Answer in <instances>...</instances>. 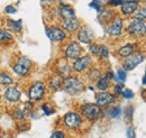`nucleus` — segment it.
<instances>
[{
    "label": "nucleus",
    "instance_id": "f257e3e1",
    "mask_svg": "<svg viewBox=\"0 0 146 138\" xmlns=\"http://www.w3.org/2000/svg\"><path fill=\"white\" fill-rule=\"evenodd\" d=\"M63 90L70 96H79L83 90V83L75 76H66L62 82Z\"/></svg>",
    "mask_w": 146,
    "mask_h": 138
},
{
    "label": "nucleus",
    "instance_id": "f03ea898",
    "mask_svg": "<svg viewBox=\"0 0 146 138\" xmlns=\"http://www.w3.org/2000/svg\"><path fill=\"white\" fill-rule=\"evenodd\" d=\"M82 115L91 121H96L97 119H99L100 115H101V110L100 107H98L97 104H84L81 109Z\"/></svg>",
    "mask_w": 146,
    "mask_h": 138
},
{
    "label": "nucleus",
    "instance_id": "7ed1b4c3",
    "mask_svg": "<svg viewBox=\"0 0 146 138\" xmlns=\"http://www.w3.org/2000/svg\"><path fill=\"white\" fill-rule=\"evenodd\" d=\"M32 64H33V62L29 58H27V57H20L18 60V62L13 66V71L17 75H19V76H25L28 73V71L31 69Z\"/></svg>",
    "mask_w": 146,
    "mask_h": 138
},
{
    "label": "nucleus",
    "instance_id": "20e7f679",
    "mask_svg": "<svg viewBox=\"0 0 146 138\" xmlns=\"http://www.w3.org/2000/svg\"><path fill=\"white\" fill-rule=\"evenodd\" d=\"M45 84L43 82H35L28 90V97L33 101H38L44 97Z\"/></svg>",
    "mask_w": 146,
    "mask_h": 138
},
{
    "label": "nucleus",
    "instance_id": "39448f33",
    "mask_svg": "<svg viewBox=\"0 0 146 138\" xmlns=\"http://www.w3.org/2000/svg\"><path fill=\"white\" fill-rule=\"evenodd\" d=\"M145 31H146V24L144 20L135 19L128 26L129 34L134 35V36H143V35L145 34Z\"/></svg>",
    "mask_w": 146,
    "mask_h": 138
},
{
    "label": "nucleus",
    "instance_id": "423d86ee",
    "mask_svg": "<svg viewBox=\"0 0 146 138\" xmlns=\"http://www.w3.org/2000/svg\"><path fill=\"white\" fill-rule=\"evenodd\" d=\"M144 61V55L142 53H135L128 56V58L124 62V70L125 71H131L138 64H141Z\"/></svg>",
    "mask_w": 146,
    "mask_h": 138
},
{
    "label": "nucleus",
    "instance_id": "0eeeda50",
    "mask_svg": "<svg viewBox=\"0 0 146 138\" xmlns=\"http://www.w3.org/2000/svg\"><path fill=\"white\" fill-rule=\"evenodd\" d=\"M81 123H82L81 116L75 112H69L64 116V125L70 129H75L80 127Z\"/></svg>",
    "mask_w": 146,
    "mask_h": 138
},
{
    "label": "nucleus",
    "instance_id": "6e6552de",
    "mask_svg": "<svg viewBox=\"0 0 146 138\" xmlns=\"http://www.w3.org/2000/svg\"><path fill=\"white\" fill-rule=\"evenodd\" d=\"M65 57L69 58V60H76L80 57L81 53H82V48L81 46L76 43V42H72L70 43L66 47H65Z\"/></svg>",
    "mask_w": 146,
    "mask_h": 138
},
{
    "label": "nucleus",
    "instance_id": "1a4fd4ad",
    "mask_svg": "<svg viewBox=\"0 0 146 138\" xmlns=\"http://www.w3.org/2000/svg\"><path fill=\"white\" fill-rule=\"evenodd\" d=\"M96 101L98 107H109L110 104H112L116 101V98L109 92L104 91L96 96Z\"/></svg>",
    "mask_w": 146,
    "mask_h": 138
},
{
    "label": "nucleus",
    "instance_id": "9d476101",
    "mask_svg": "<svg viewBox=\"0 0 146 138\" xmlns=\"http://www.w3.org/2000/svg\"><path fill=\"white\" fill-rule=\"evenodd\" d=\"M46 35L47 37L52 40V42H62L65 39L66 34L63 29L58 28V27H51L46 29Z\"/></svg>",
    "mask_w": 146,
    "mask_h": 138
},
{
    "label": "nucleus",
    "instance_id": "9b49d317",
    "mask_svg": "<svg viewBox=\"0 0 146 138\" xmlns=\"http://www.w3.org/2000/svg\"><path fill=\"white\" fill-rule=\"evenodd\" d=\"M106 33L110 36H119L123 33V19L117 18L106 28Z\"/></svg>",
    "mask_w": 146,
    "mask_h": 138
},
{
    "label": "nucleus",
    "instance_id": "f8f14e48",
    "mask_svg": "<svg viewBox=\"0 0 146 138\" xmlns=\"http://www.w3.org/2000/svg\"><path fill=\"white\" fill-rule=\"evenodd\" d=\"M93 38H94V34H93L92 29L87 26L82 27L78 34V39L83 44H90L93 40Z\"/></svg>",
    "mask_w": 146,
    "mask_h": 138
},
{
    "label": "nucleus",
    "instance_id": "ddd939ff",
    "mask_svg": "<svg viewBox=\"0 0 146 138\" xmlns=\"http://www.w3.org/2000/svg\"><path fill=\"white\" fill-rule=\"evenodd\" d=\"M90 63H91V57L89 55L79 57L73 63V70L75 72H82V71H84V70L90 65Z\"/></svg>",
    "mask_w": 146,
    "mask_h": 138
},
{
    "label": "nucleus",
    "instance_id": "4468645a",
    "mask_svg": "<svg viewBox=\"0 0 146 138\" xmlns=\"http://www.w3.org/2000/svg\"><path fill=\"white\" fill-rule=\"evenodd\" d=\"M3 96L9 102H17L20 99V92L18 91V89H16L14 86H10V88L6 89Z\"/></svg>",
    "mask_w": 146,
    "mask_h": 138
},
{
    "label": "nucleus",
    "instance_id": "2eb2a0df",
    "mask_svg": "<svg viewBox=\"0 0 146 138\" xmlns=\"http://www.w3.org/2000/svg\"><path fill=\"white\" fill-rule=\"evenodd\" d=\"M62 26L63 28L69 32V33H72V32H75L79 26H80V21L78 18H71V19H64L63 23H62Z\"/></svg>",
    "mask_w": 146,
    "mask_h": 138
},
{
    "label": "nucleus",
    "instance_id": "dca6fc26",
    "mask_svg": "<svg viewBox=\"0 0 146 138\" xmlns=\"http://www.w3.org/2000/svg\"><path fill=\"white\" fill-rule=\"evenodd\" d=\"M89 51L94 54V55H98L99 57H107L109 51H108V47L105 46V45H90L89 46Z\"/></svg>",
    "mask_w": 146,
    "mask_h": 138
},
{
    "label": "nucleus",
    "instance_id": "f3484780",
    "mask_svg": "<svg viewBox=\"0 0 146 138\" xmlns=\"http://www.w3.org/2000/svg\"><path fill=\"white\" fill-rule=\"evenodd\" d=\"M60 16L64 19H71V18H75V14H74V10H73L71 7L69 6H65V5H62L60 7Z\"/></svg>",
    "mask_w": 146,
    "mask_h": 138
},
{
    "label": "nucleus",
    "instance_id": "a211bd4d",
    "mask_svg": "<svg viewBox=\"0 0 146 138\" xmlns=\"http://www.w3.org/2000/svg\"><path fill=\"white\" fill-rule=\"evenodd\" d=\"M123 6H121V11H123V14L124 15H131L133 13H135L136 10H137V8H138V3L137 2H124V3H121Z\"/></svg>",
    "mask_w": 146,
    "mask_h": 138
},
{
    "label": "nucleus",
    "instance_id": "6ab92c4d",
    "mask_svg": "<svg viewBox=\"0 0 146 138\" xmlns=\"http://www.w3.org/2000/svg\"><path fill=\"white\" fill-rule=\"evenodd\" d=\"M134 48H135V45H133V44L124 45L123 47H120V48L118 50V54H119V56H121V57H128L129 55L133 54Z\"/></svg>",
    "mask_w": 146,
    "mask_h": 138
},
{
    "label": "nucleus",
    "instance_id": "aec40b11",
    "mask_svg": "<svg viewBox=\"0 0 146 138\" xmlns=\"http://www.w3.org/2000/svg\"><path fill=\"white\" fill-rule=\"evenodd\" d=\"M109 86H110L109 80L106 76H101V78L98 79V81H97V89L98 90H100L101 92H104V91L108 90Z\"/></svg>",
    "mask_w": 146,
    "mask_h": 138
},
{
    "label": "nucleus",
    "instance_id": "412c9836",
    "mask_svg": "<svg viewBox=\"0 0 146 138\" xmlns=\"http://www.w3.org/2000/svg\"><path fill=\"white\" fill-rule=\"evenodd\" d=\"M115 17V13L112 11V10H109V9H105V11L104 13H101L100 15H99V20L101 21V23H108L109 20H111L112 18Z\"/></svg>",
    "mask_w": 146,
    "mask_h": 138
},
{
    "label": "nucleus",
    "instance_id": "4be33fe9",
    "mask_svg": "<svg viewBox=\"0 0 146 138\" xmlns=\"http://www.w3.org/2000/svg\"><path fill=\"white\" fill-rule=\"evenodd\" d=\"M13 42V36L10 33L0 29V44H7Z\"/></svg>",
    "mask_w": 146,
    "mask_h": 138
},
{
    "label": "nucleus",
    "instance_id": "5701e85b",
    "mask_svg": "<svg viewBox=\"0 0 146 138\" xmlns=\"http://www.w3.org/2000/svg\"><path fill=\"white\" fill-rule=\"evenodd\" d=\"M48 84H50V88H51L53 91H57V90H60L61 84H62V83H61V79H60V76H58V75L53 76V78L50 80Z\"/></svg>",
    "mask_w": 146,
    "mask_h": 138
},
{
    "label": "nucleus",
    "instance_id": "b1692460",
    "mask_svg": "<svg viewBox=\"0 0 146 138\" xmlns=\"http://www.w3.org/2000/svg\"><path fill=\"white\" fill-rule=\"evenodd\" d=\"M13 78L7 73H0V86H10L13 84Z\"/></svg>",
    "mask_w": 146,
    "mask_h": 138
},
{
    "label": "nucleus",
    "instance_id": "393cba45",
    "mask_svg": "<svg viewBox=\"0 0 146 138\" xmlns=\"http://www.w3.org/2000/svg\"><path fill=\"white\" fill-rule=\"evenodd\" d=\"M88 78H89V80L92 81V82L98 81V79L100 78V72H99V70H97V69L89 70V72H88Z\"/></svg>",
    "mask_w": 146,
    "mask_h": 138
},
{
    "label": "nucleus",
    "instance_id": "a878e982",
    "mask_svg": "<svg viewBox=\"0 0 146 138\" xmlns=\"http://www.w3.org/2000/svg\"><path fill=\"white\" fill-rule=\"evenodd\" d=\"M9 26L11 28V31L16 32V33H19L21 31V20H9Z\"/></svg>",
    "mask_w": 146,
    "mask_h": 138
},
{
    "label": "nucleus",
    "instance_id": "bb28decb",
    "mask_svg": "<svg viewBox=\"0 0 146 138\" xmlns=\"http://www.w3.org/2000/svg\"><path fill=\"white\" fill-rule=\"evenodd\" d=\"M146 17V10L145 7H142L141 9L137 10V13L135 14V19H139V20H144Z\"/></svg>",
    "mask_w": 146,
    "mask_h": 138
},
{
    "label": "nucleus",
    "instance_id": "cd10ccee",
    "mask_svg": "<svg viewBox=\"0 0 146 138\" xmlns=\"http://www.w3.org/2000/svg\"><path fill=\"white\" fill-rule=\"evenodd\" d=\"M117 74H118V79L121 81V82H125L126 81V71L124 69H119L117 71Z\"/></svg>",
    "mask_w": 146,
    "mask_h": 138
},
{
    "label": "nucleus",
    "instance_id": "c85d7f7f",
    "mask_svg": "<svg viewBox=\"0 0 146 138\" xmlns=\"http://www.w3.org/2000/svg\"><path fill=\"white\" fill-rule=\"evenodd\" d=\"M120 112H121L120 107H116V108H112V109H111V113H110V116L113 117V118H117V117L120 116Z\"/></svg>",
    "mask_w": 146,
    "mask_h": 138
},
{
    "label": "nucleus",
    "instance_id": "c756f323",
    "mask_svg": "<svg viewBox=\"0 0 146 138\" xmlns=\"http://www.w3.org/2000/svg\"><path fill=\"white\" fill-rule=\"evenodd\" d=\"M121 96H123L124 98H126V99H130V98L134 97V92H133L131 90H123Z\"/></svg>",
    "mask_w": 146,
    "mask_h": 138
},
{
    "label": "nucleus",
    "instance_id": "7c9ffc66",
    "mask_svg": "<svg viewBox=\"0 0 146 138\" xmlns=\"http://www.w3.org/2000/svg\"><path fill=\"white\" fill-rule=\"evenodd\" d=\"M51 138H66V137H65L64 133H62V131L57 130V131H54V133L51 135Z\"/></svg>",
    "mask_w": 146,
    "mask_h": 138
},
{
    "label": "nucleus",
    "instance_id": "2f4dec72",
    "mask_svg": "<svg viewBox=\"0 0 146 138\" xmlns=\"http://www.w3.org/2000/svg\"><path fill=\"white\" fill-rule=\"evenodd\" d=\"M5 11L7 13V14H10V15H13V14H16V8L14 7V6H7L6 7V9H5Z\"/></svg>",
    "mask_w": 146,
    "mask_h": 138
},
{
    "label": "nucleus",
    "instance_id": "473e14b6",
    "mask_svg": "<svg viewBox=\"0 0 146 138\" xmlns=\"http://www.w3.org/2000/svg\"><path fill=\"white\" fill-rule=\"evenodd\" d=\"M42 110L45 112V115H47V116H50V115H52L53 113V110L52 109H50L48 107H47V104H44V105H42Z\"/></svg>",
    "mask_w": 146,
    "mask_h": 138
},
{
    "label": "nucleus",
    "instance_id": "72a5a7b5",
    "mask_svg": "<svg viewBox=\"0 0 146 138\" xmlns=\"http://www.w3.org/2000/svg\"><path fill=\"white\" fill-rule=\"evenodd\" d=\"M136 135H135V130L133 127H129L127 129V138H135Z\"/></svg>",
    "mask_w": 146,
    "mask_h": 138
},
{
    "label": "nucleus",
    "instance_id": "f704fd0d",
    "mask_svg": "<svg viewBox=\"0 0 146 138\" xmlns=\"http://www.w3.org/2000/svg\"><path fill=\"white\" fill-rule=\"evenodd\" d=\"M123 89H124V86H123V84H117V86H115V93H116L117 96H120L121 92H123Z\"/></svg>",
    "mask_w": 146,
    "mask_h": 138
},
{
    "label": "nucleus",
    "instance_id": "c9c22d12",
    "mask_svg": "<svg viewBox=\"0 0 146 138\" xmlns=\"http://www.w3.org/2000/svg\"><path fill=\"white\" fill-rule=\"evenodd\" d=\"M123 3V0H109L110 6H119Z\"/></svg>",
    "mask_w": 146,
    "mask_h": 138
},
{
    "label": "nucleus",
    "instance_id": "e433bc0d",
    "mask_svg": "<svg viewBox=\"0 0 146 138\" xmlns=\"http://www.w3.org/2000/svg\"><path fill=\"white\" fill-rule=\"evenodd\" d=\"M131 109H133L131 107H128V109H127V119L128 120L131 118V116H130V115H133V112H130V110H131Z\"/></svg>",
    "mask_w": 146,
    "mask_h": 138
},
{
    "label": "nucleus",
    "instance_id": "4c0bfd02",
    "mask_svg": "<svg viewBox=\"0 0 146 138\" xmlns=\"http://www.w3.org/2000/svg\"><path fill=\"white\" fill-rule=\"evenodd\" d=\"M141 0H123V2H139Z\"/></svg>",
    "mask_w": 146,
    "mask_h": 138
},
{
    "label": "nucleus",
    "instance_id": "58836bf2",
    "mask_svg": "<svg viewBox=\"0 0 146 138\" xmlns=\"http://www.w3.org/2000/svg\"><path fill=\"white\" fill-rule=\"evenodd\" d=\"M145 76H144V78H143V86H145Z\"/></svg>",
    "mask_w": 146,
    "mask_h": 138
},
{
    "label": "nucleus",
    "instance_id": "ea45409f",
    "mask_svg": "<svg viewBox=\"0 0 146 138\" xmlns=\"http://www.w3.org/2000/svg\"><path fill=\"white\" fill-rule=\"evenodd\" d=\"M0 138H1V135H0Z\"/></svg>",
    "mask_w": 146,
    "mask_h": 138
}]
</instances>
